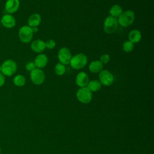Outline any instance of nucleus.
<instances>
[{
    "label": "nucleus",
    "mask_w": 154,
    "mask_h": 154,
    "mask_svg": "<svg viewBox=\"0 0 154 154\" xmlns=\"http://www.w3.org/2000/svg\"><path fill=\"white\" fill-rule=\"evenodd\" d=\"M135 19V13L132 10H128L120 14V16L117 18L118 23L120 25L123 27H128L131 25L134 22Z\"/></svg>",
    "instance_id": "f257e3e1"
},
{
    "label": "nucleus",
    "mask_w": 154,
    "mask_h": 154,
    "mask_svg": "<svg viewBox=\"0 0 154 154\" xmlns=\"http://www.w3.org/2000/svg\"><path fill=\"white\" fill-rule=\"evenodd\" d=\"M87 55L82 53H79L72 57L69 64L73 69L78 70L84 68L87 65Z\"/></svg>",
    "instance_id": "f03ea898"
},
{
    "label": "nucleus",
    "mask_w": 154,
    "mask_h": 154,
    "mask_svg": "<svg viewBox=\"0 0 154 154\" xmlns=\"http://www.w3.org/2000/svg\"><path fill=\"white\" fill-rule=\"evenodd\" d=\"M1 66V73L6 76H11L13 75L17 69V63L11 59L5 60Z\"/></svg>",
    "instance_id": "7ed1b4c3"
},
{
    "label": "nucleus",
    "mask_w": 154,
    "mask_h": 154,
    "mask_svg": "<svg viewBox=\"0 0 154 154\" xmlns=\"http://www.w3.org/2000/svg\"><path fill=\"white\" fill-rule=\"evenodd\" d=\"M33 34L31 27L28 25H23L21 26L18 32L20 40L24 43H28L31 42L32 39Z\"/></svg>",
    "instance_id": "20e7f679"
},
{
    "label": "nucleus",
    "mask_w": 154,
    "mask_h": 154,
    "mask_svg": "<svg viewBox=\"0 0 154 154\" xmlns=\"http://www.w3.org/2000/svg\"><path fill=\"white\" fill-rule=\"evenodd\" d=\"M119 25L117 18L108 16L103 22V30L107 34H112L117 29Z\"/></svg>",
    "instance_id": "39448f33"
},
{
    "label": "nucleus",
    "mask_w": 154,
    "mask_h": 154,
    "mask_svg": "<svg viewBox=\"0 0 154 154\" xmlns=\"http://www.w3.org/2000/svg\"><path fill=\"white\" fill-rule=\"evenodd\" d=\"M76 97L80 102L88 103L92 100V92L87 87L80 88L76 92Z\"/></svg>",
    "instance_id": "423d86ee"
},
{
    "label": "nucleus",
    "mask_w": 154,
    "mask_h": 154,
    "mask_svg": "<svg viewBox=\"0 0 154 154\" xmlns=\"http://www.w3.org/2000/svg\"><path fill=\"white\" fill-rule=\"evenodd\" d=\"M30 79L31 82L37 85L43 84L45 79V72L41 69L35 68L30 72Z\"/></svg>",
    "instance_id": "0eeeda50"
},
{
    "label": "nucleus",
    "mask_w": 154,
    "mask_h": 154,
    "mask_svg": "<svg viewBox=\"0 0 154 154\" xmlns=\"http://www.w3.org/2000/svg\"><path fill=\"white\" fill-rule=\"evenodd\" d=\"M99 79L102 85L109 86L114 81V76L109 70L105 69L99 72Z\"/></svg>",
    "instance_id": "6e6552de"
},
{
    "label": "nucleus",
    "mask_w": 154,
    "mask_h": 154,
    "mask_svg": "<svg viewBox=\"0 0 154 154\" xmlns=\"http://www.w3.org/2000/svg\"><path fill=\"white\" fill-rule=\"evenodd\" d=\"M72 57L71 52L69 49L66 47L61 48L60 49L58 52V58L60 61V63L67 65L70 63V60Z\"/></svg>",
    "instance_id": "1a4fd4ad"
},
{
    "label": "nucleus",
    "mask_w": 154,
    "mask_h": 154,
    "mask_svg": "<svg viewBox=\"0 0 154 154\" xmlns=\"http://www.w3.org/2000/svg\"><path fill=\"white\" fill-rule=\"evenodd\" d=\"M1 23L4 27L10 29L15 26L16 24V20L15 17L12 14H6L2 16Z\"/></svg>",
    "instance_id": "9d476101"
},
{
    "label": "nucleus",
    "mask_w": 154,
    "mask_h": 154,
    "mask_svg": "<svg viewBox=\"0 0 154 154\" xmlns=\"http://www.w3.org/2000/svg\"><path fill=\"white\" fill-rule=\"evenodd\" d=\"M19 0H7L5 4V10L8 14H12L19 10Z\"/></svg>",
    "instance_id": "9b49d317"
},
{
    "label": "nucleus",
    "mask_w": 154,
    "mask_h": 154,
    "mask_svg": "<svg viewBox=\"0 0 154 154\" xmlns=\"http://www.w3.org/2000/svg\"><path fill=\"white\" fill-rule=\"evenodd\" d=\"M75 82L76 85L80 88L87 87L89 82V77L85 72H80L76 76Z\"/></svg>",
    "instance_id": "f8f14e48"
},
{
    "label": "nucleus",
    "mask_w": 154,
    "mask_h": 154,
    "mask_svg": "<svg viewBox=\"0 0 154 154\" xmlns=\"http://www.w3.org/2000/svg\"><path fill=\"white\" fill-rule=\"evenodd\" d=\"M30 48L33 52L35 53H41L46 49L45 42L41 39L35 40L31 42Z\"/></svg>",
    "instance_id": "ddd939ff"
},
{
    "label": "nucleus",
    "mask_w": 154,
    "mask_h": 154,
    "mask_svg": "<svg viewBox=\"0 0 154 154\" xmlns=\"http://www.w3.org/2000/svg\"><path fill=\"white\" fill-rule=\"evenodd\" d=\"M48 62V57L43 54H40L38 55L34 59V63L36 68L42 69L46 67Z\"/></svg>",
    "instance_id": "4468645a"
},
{
    "label": "nucleus",
    "mask_w": 154,
    "mask_h": 154,
    "mask_svg": "<svg viewBox=\"0 0 154 154\" xmlns=\"http://www.w3.org/2000/svg\"><path fill=\"white\" fill-rule=\"evenodd\" d=\"M141 37V32L138 29H134L129 32L128 34V40L134 44L138 43L140 42Z\"/></svg>",
    "instance_id": "2eb2a0df"
},
{
    "label": "nucleus",
    "mask_w": 154,
    "mask_h": 154,
    "mask_svg": "<svg viewBox=\"0 0 154 154\" xmlns=\"http://www.w3.org/2000/svg\"><path fill=\"white\" fill-rule=\"evenodd\" d=\"M42 21L41 16L38 13H34L31 14L28 19V25L30 27L38 26Z\"/></svg>",
    "instance_id": "dca6fc26"
},
{
    "label": "nucleus",
    "mask_w": 154,
    "mask_h": 154,
    "mask_svg": "<svg viewBox=\"0 0 154 154\" xmlns=\"http://www.w3.org/2000/svg\"><path fill=\"white\" fill-rule=\"evenodd\" d=\"M103 69V65L100 62L99 60H96L91 61L89 66L88 69L91 73H99Z\"/></svg>",
    "instance_id": "f3484780"
},
{
    "label": "nucleus",
    "mask_w": 154,
    "mask_h": 154,
    "mask_svg": "<svg viewBox=\"0 0 154 154\" xmlns=\"http://www.w3.org/2000/svg\"><path fill=\"white\" fill-rule=\"evenodd\" d=\"M122 13L123 9L122 7L118 4H115L112 5L109 11V16L116 18H118Z\"/></svg>",
    "instance_id": "a211bd4d"
},
{
    "label": "nucleus",
    "mask_w": 154,
    "mask_h": 154,
    "mask_svg": "<svg viewBox=\"0 0 154 154\" xmlns=\"http://www.w3.org/2000/svg\"><path fill=\"white\" fill-rule=\"evenodd\" d=\"M87 87L91 92H96V91H99L101 89L102 84L97 80H91V81H89L87 85Z\"/></svg>",
    "instance_id": "6ab92c4d"
},
{
    "label": "nucleus",
    "mask_w": 154,
    "mask_h": 154,
    "mask_svg": "<svg viewBox=\"0 0 154 154\" xmlns=\"http://www.w3.org/2000/svg\"><path fill=\"white\" fill-rule=\"evenodd\" d=\"M13 84L17 87H22L25 85L26 83V78L25 77L20 74L16 75L13 78Z\"/></svg>",
    "instance_id": "aec40b11"
},
{
    "label": "nucleus",
    "mask_w": 154,
    "mask_h": 154,
    "mask_svg": "<svg viewBox=\"0 0 154 154\" xmlns=\"http://www.w3.org/2000/svg\"><path fill=\"white\" fill-rule=\"evenodd\" d=\"M54 72L57 75L63 76L66 73L65 65H64L60 63H57L55 66V68H54Z\"/></svg>",
    "instance_id": "412c9836"
},
{
    "label": "nucleus",
    "mask_w": 154,
    "mask_h": 154,
    "mask_svg": "<svg viewBox=\"0 0 154 154\" xmlns=\"http://www.w3.org/2000/svg\"><path fill=\"white\" fill-rule=\"evenodd\" d=\"M122 48L123 51L126 52H132L134 49V44L131 43L129 40H126L123 43Z\"/></svg>",
    "instance_id": "4be33fe9"
},
{
    "label": "nucleus",
    "mask_w": 154,
    "mask_h": 154,
    "mask_svg": "<svg viewBox=\"0 0 154 154\" xmlns=\"http://www.w3.org/2000/svg\"><path fill=\"white\" fill-rule=\"evenodd\" d=\"M45 46L46 48L48 49H52L55 47L56 42L52 39H49L46 40V42H45Z\"/></svg>",
    "instance_id": "5701e85b"
},
{
    "label": "nucleus",
    "mask_w": 154,
    "mask_h": 154,
    "mask_svg": "<svg viewBox=\"0 0 154 154\" xmlns=\"http://www.w3.org/2000/svg\"><path fill=\"white\" fill-rule=\"evenodd\" d=\"M99 61L102 64H107L110 61V57L108 54H103L100 56Z\"/></svg>",
    "instance_id": "b1692460"
},
{
    "label": "nucleus",
    "mask_w": 154,
    "mask_h": 154,
    "mask_svg": "<svg viewBox=\"0 0 154 154\" xmlns=\"http://www.w3.org/2000/svg\"><path fill=\"white\" fill-rule=\"evenodd\" d=\"M36 67L35 66V64L34 62H28L25 65V69L28 72H31L34 69H35Z\"/></svg>",
    "instance_id": "393cba45"
},
{
    "label": "nucleus",
    "mask_w": 154,
    "mask_h": 154,
    "mask_svg": "<svg viewBox=\"0 0 154 154\" xmlns=\"http://www.w3.org/2000/svg\"><path fill=\"white\" fill-rule=\"evenodd\" d=\"M5 82V76L2 73H0V87H2L4 85Z\"/></svg>",
    "instance_id": "a878e982"
},
{
    "label": "nucleus",
    "mask_w": 154,
    "mask_h": 154,
    "mask_svg": "<svg viewBox=\"0 0 154 154\" xmlns=\"http://www.w3.org/2000/svg\"><path fill=\"white\" fill-rule=\"evenodd\" d=\"M31 29H32V32H33V33H35V32H37L38 31V27H37V26L32 27V28H31Z\"/></svg>",
    "instance_id": "bb28decb"
},
{
    "label": "nucleus",
    "mask_w": 154,
    "mask_h": 154,
    "mask_svg": "<svg viewBox=\"0 0 154 154\" xmlns=\"http://www.w3.org/2000/svg\"><path fill=\"white\" fill-rule=\"evenodd\" d=\"M0 73H1V66L0 65Z\"/></svg>",
    "instance_id": "cd10ccee"
},
{
    "label": "nucleus",
    "mask_w": 154,
    "mask_h": 154,
    "mask_svg": "<svg viewBox=\"0 0 154 154\" xmlns=\"http://www.w3.org/2000/svg\"><path fill=\"white\" fill-rule=\"evenodd\" d=\"M1 148H0V153H1Z\"/></svg>",
    "instance_id": "c85d7f7f"
}]
</instances>
